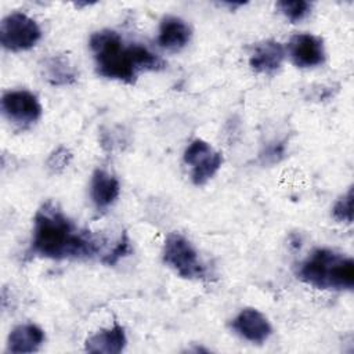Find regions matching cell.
Segmentation results:
<instances>
[{
	"label": "cell",
	"mask_w": 354,
	"mask_h": 354,
	"mask_svg": "<svg viewBox=\"0 0 354 354\" xmlns=\"http://www.w3.org/2000/svg\"><path fill=\"white\" fill-rule=\"evenodd\" d=\"M104 241L87 230H80L51 201L35 214L30 252L44 259H90L98 254Z\"/></svg>",
	"instance_id": "6da1fadb"
},
{
	"label": "cell",
	"mask_w": 354,
	"mask_h": 354,
	"mask_svg": "<svg viewBox=\"0 0 354 354\" xmlns=\"http://www.w3.org/2000/svg\"><path fill=\"white\" fill-rule=\"evenodd\" d=\"M90 50L100 76L133 84L141 72L159 71L163 61L145 46L126 43L124 39L112 29L94 32L88 40Z\"/></svg>",
	"instance_id": "7a4b0ae2"
},
{
	"label": "cell",
	"mask_w": 354,
	"mask_h": 354,
	"mask_svg": "<svg viewBox=\"0 0 354 354\" xmlns=\"http://www.w3.org/2000/svg\"><path fill=\"white\" fill-rule=\"evenodd\" d=\"M297 275L317 289L350 290L354 286V261L333 249L317 248L301 261Z\"/></svg>",
	"instance_id": "3957f363"
},
{
	"label": "cell",
	"mask_w": 354,
	"mask_h": 354,
	"mask_svg": "<svg viewBox=\"0 0 354 354\" xmlns=\"http://www.w3.org/2000/svg\"><path fill=\"white\" fill-rule=\"evenodd\" d=\"M162 259L181 278L202 279L207 275L206 266L201 261L194 245L178 232H171L166 236Z\"/></svg>",
	"instance_id": "277c9868"
},
{
	"label": "cell",
	"mask_w": 354,
	"mask_h": 354,
	"mask_svg": "<svg viewBox=\"0 0 354 354\" xmlns=\"http://www.w3.org/2000/svg\"><path fill=\"white\" fill-rule=\"evenodd\" d=\"M41 39L37 22L24 12H11L1 19L0 43L8 51H26Z\"/></svg>",
	"instance_id": "5b68a950"
},
{
	"label": "cell",
	"mask_w": 354,
	"mask_h": 354,
	"mask_svg": "<svg viewBox=\"0 0 354 354\" xmlns=\"http://www.w3.org/2000/svg\"><path fill=\"white\" fill-rule=\"evenodd\" d=\"M184 163L191 166V180L195 185L206 184L221 167L223 155L201 138L189 142L183 155Z\"/></svg>",
	"instance_id": "8992f818"
},
{
	"label": "cell",
	"mask_w": 354,
	"mask_h": 354,
	"mask_svg": "<svg viewBox=\"0 0 354 354\" xmlns=\"http://www.w3.org/2000/svg\"><path fill=\"white\" fill-rule=\"evenodd\" d=\"M3 115L17 126H29L41 116V105L37 97L28 90L6 91L1 97Z\"/></svg>",
	"instance_id": "52a82bcc"
},
{
	"label": "cell",
	"mask_w": 354,
	"mask_h": 354,
	"mask_svg": "<svg viewBox=\"0 0 354 354\" xmlns=\"http://www.w3.org/2000/svg\"><path fill=\"white\" fill-rule=\"evenodd\" d=\"M286 50L297 68H315L325 62L324 40L313 33L293 35Z\"/></svg>",
	"instance_id": "ba28073f"
},
{
	"label": "cell",
	"mask_w": 354,
	"mask_h": 354,
	"mask_svg": "<svg viewBox=\"0 0 354 354\" xmlns=\"http://www.w3.org/2000/svg\"><path fill=\"white\" fill-rule=\"evenodd\" d=\"M231 329L242 339L261 344L272 333L270 321L256 308H243L231 321Z\"/></svg>",
	"instance_id": "9c48e42d"
},
{
	"label": "cell",
	"mask_w": 354,
	"mask_h": 354,
	"mask_svg": "<svg viewBox=\"0 0 354 354\" xmlns=\"http://www.w3.org/2000/svg\"><path fill=\"white\" fill-rule=\"evenodd\" d=\"M286 55V48L277 40H266L253 47L249 57L250 68L263 75L275 73Z\"/></svg>",
	"instance_id": "30bf717a"
},
{
	"label": "cell",
	"mask_w": 354,
	"mask_h": 354,
	"mask_svg": "<svg viewBox=\"0 0 354 354\" xmlns=\"http://www.w3.org/2000/svg\"><path fill=\"white\" fill-rule=\"evenodd\" d=\"M120 194L119 180L104 169H95L90 183V196L100 212L112 206Z\"/></svg>",
	"instance_id": "8fae6325"
},
{
	"label": "cell",
	"mask_w": 354,
	"mask_h": 354,
	"mask_svg": "<svg viewBox=\"0 0 354 354\" xmlns=\"http://www.w3.org/2000/svg\"><path fill=\"white\" fill-rule=\"evenodd\" d=\"M191 35V28L184 19L174 15H167L160 21L158 43L165 50L180 51L189 43Z\"/></svg>",
	"instance_id": "7c38bea8"
},
{
	"label": "cell",
	"mask_w": 354,
	"mask_h": 354,
	"mask_svg": "<svg viewBox=\"0 0 354 354\" xmlns=\"http://www.w3.org/2000/svg\"><path fill=\"white\" fill-rule=\"evenodd\" d=\"M44 330L35 324H22L15 326L7 339V351L12 354L33 353L44 343Z\"/></svg>",
	"instance_id": "4fadbf2b"
},
{
	"label": "cell",
	"mask_w": 354,
	"mask_h": 354,
	"mask_svg": "<svg viewBox=\"0 0 354 354\" xmlns=\"http://www.w3.org/2000/svg\"><path fill=\"white\" fill-rule=\"evenodd\" d=\"M127 337L124 328L115 324L112 328L102 329L86 339L84 350L100 354H118L124 350Z\"/></svg>",
	"instance_id": "5bb4252c"
},
{
	"label": "cell",
	"mask_w": 354,
	"mask_h": 354,
	"mask_svg": "<svg viewBox=\"0 0 354 354\" xmlns=\"http://www.w3.org/2000/svg\"><path fill=\"white\" fill-rule=\"evenodd\" d=\"M44 79L53 86H69L77 79V73L71 61L64 55H53L43 61Z\"/></svg>",
	"instance_id": "9a60e30c"
},
{
	"label": "cell",
	"mask_w": 354,
	"mask_h": 354,
	"mask_svg": "<svg viewBox=\"0 0 354 354\" xmlns=\"http://www.w3.org/2000/svg\"><path fill=\"white\" fill-rule=\"evenodd\" d=\"M277 8L279 12L292 24L300 22L304 18H307L311 12V3L306 0H282L277 3Z\"/></svg>",
	"instance_id": "2e32d148"
},
{
	"label": "cell",
	"mask_w": 354,
	"mask_h": 354,
	"mask_svg": "<svg viewBox=\"0 0 354 354\" xmlns=\"http://www.w3.org/2000/svg\"><path fill=\"white\" fill-rule=\"evenodd\" d=\"M332 217L337 223H353V188H348V191L335 202L332 207Z\"/></svg>",
	"instance_id": "e0dca14e"
},
{
	"label": "cell",
	"mask_w": 354,
	"mask_h": 354,
	"mask_svg": "<svg viewBox=\"0 0 354 354\" xmlns=\"http://www.w3.org/2000/svg\"><path fill=\"white\" fill-rule=\"evenodd\" d=\"M72 160V152L66 147H58L54 149L46 160V166L51 174L62 173Z\"/></svg>",
	"instance_id": "ac0fdd59"
},
{
	"label": "cell",
	"mask_w": 354,
	"mask_h": 354,
	"mask_svg": "<svg viewBox=\"0 0 354 354\" xmlns=\"http://www.w3.org/2000/svg\"><path fill=\"white\" fill-rule=\"evenodd\" d=\"M133 252L131 249V243L130 239L127 236L126 232H123L119 238V241L116 242V245L106 253L102 256L101 261L106 266H115L116 263H119L122 259H124L126 256H129Z\"/></svg>",
	"instance_id": "d6986e66"
},
{
	"label": "cell",
	"mask_w": 354,
	"mask_h": 354,
	"mask_svg": "<svg viewBox=\"0 0 354 354\" xmlns=\"http://www.w3.org/2000/svg\"><path fill=\"white\" fill-rule=\"evenodd\" d=\"M285 142L283 141H272L267 144L260 152V160L263 165H274L278 163L285 156Z\"/></svg>",
	"instance_id": "ffe728a7"
},
{
	"label": "cell",
	"mask_w": 354,
	"mask_h": 354,
	"mask_svg": "<svg viewBox=\"0 0 354 354\" xmlns=\"http://www.w3.org/2000/svg\"><path fill=\"white\" fill-rule=\"evenodd\" d=\"M75 6H76V7H79V6H82V4H77V3H76V4H75ZM83 6H90V3H84V4H83Z\"/></svg>",
	"instance_id": "44dd1931"
}]
</instances>
